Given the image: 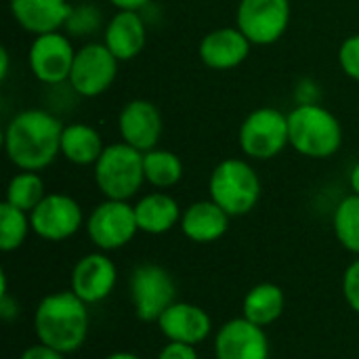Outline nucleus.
I'll return each mask as SVG.
<instances>
[{
	"instance_id": "4",
	"label": "nucleus",
	"mask_w": 359,
	"mask_h": 359,
	"mask_svg": "<svg viewBox=\"0 0 359 359\" xmlns=\"http://www.w3.org/2000/svg\"><path fill=\"white\" fill-rule=\"evenodd\" d=\"M208 194L229 217H244L261 198V179L246 160L227 158L212 168Z\"/></svg>"
},
{
	"instance_id": "37",
	"label": "nucleus",
	"mask_w": 359,
	"mask_h": 359,
	"mask_svg": "<svg viewBox=\"0 0 359 359\" xmlns=\"http://www.w3.org/2000/svg\"><path fill=\"white\" fill-rule=\"evenodd\" d=\"M103 359H143L141 355H137V353H130V351H114V353H109L107 358Z\"/></svg>"
},
{
	"instance_id": "8",
	"label": "nucleus",
	"mask_w": 359,
	"mask_h": 359,
	"mask_svg": "<svg viewBox=\"0 0 359 359\" xmlns=\"http://www.w3.org/2000/svg\"><path fill=\"white\" fill-rule=\"evenodd\" d=\"M139 231L135 206L122 200H105L93 208L86 219V233L90 242L103 250L124 248Z\"/></svg>"
},
{
	"instance_id": "35",
	"label": "nucleus",
	"mask_w": 359,
	"mask_h": 359,
	"mask_svg": "<svg viewBox=\"0 0 359 359\" xmlns=\"http://www.w3.org/2000/svg\"><path fill=\"white\" fill-rule=\"evenodd\" d=\"M8 74V50L0 48V80H4Z\"/></svg>"
},
{
	"instance_id": "11",
	"label": "nucleus",
	"mask_w": 359,
	"mask_h": 359,
	"mask_svg": "<svg viewBox=\"0 0 359 359\" xmlns=\"http://www.w3.org/2000/svg\"><path fill=\"white\" fill-rule=\"evenodd\" d=\"M32 231L46 242H63L76 236L84 223L80 204L65 194H46L29 212Z\"/></svg>"
},
{
	"instance_id": "32",
	"label": "nucleus",
	"mask_w": 359,
	"mask_h": 359,
	"mask_svg": "<svg viewBox=\"0 0 359 359\" xmlns=\"http://www.w3.org/2000/svg\"><path fill=\"white\" fill-rule=\"evenodd\" d=\"M19 359H65V353H61V351H57V349H50V347H46V345H42V343H38V345L27 347V349L21 353V358Z\"/></svg>"
},
{
	"instance_id": "15",
	"label": "nucleus",
	"mask_w": 359,
	"mask_h": 359,
	"mask_svg": "<svg viewBox=\"0 0 359 359\" xmlns=\"http://www.w3.org/2000/svg\"><path fill=\"white\" fill-rule=\"evenodd\" d=\"M168 343H183L198 347L212 332V318L206 309L194 303L175 301L156 322Z\"/></svg>"
},
{
	"instance_id": "31",
	"label": "nucleus",
	"mask_w": 359,
	"mask_h": 359,
	"mask_svg": "<svg viewBox=\"0 0 359 359\" xmlns=\"http://www.w3.org/2000/svg\"><path fill=\"white\" fill-rule=\"evenodd\" d=\"M158 359H200L196 347L191 345H183V343H168L162 347V351L158 353Z\"/></svg>"
},
{
	"instance_id": "19",
	"label": "nucleus",
	"mask_w": 359,
	"mask_h": 359,
	"mask_svg": "<svg viewBox=\"0 0 359 359\" xmlns=\"http://www.w3.org/2000/svg\"><path fill=\"white\" fill-rule=\"evenodd\" d=\"M147 42V27L139 11H118L105 25L103 44L118 61L135 59Z\"/></svg>"
},
{
	"instance_id": "16",
	"label": "nucleus",
	"mask_w": 359,
	"mask_h": 359,
	"mask_svg": "<svg viewBox=\"0 0 359 359\" xmlns=\"http://www.w3.org/2000/svg\"><path fill=\"white\" fill-rule=\"evenodd\" d=\"M118 130L122 141L139 151L156 149L162 135V116L158 107L147 99L128 101L118 118Z\"/></svg>"
},
{
	"instance_id": "28",
	"label": "nucleus",
	"mask_w": 359,
	"mask_h": 359,
	"mask_svg": "<svg viewBox=\"0 0 359 359\" xmlns=\"http://www.w3.org/2000/svg\"><path fill=\"white\" fill-rule=\"evenodd\" d=\"M72 36H90L101 27V11L93 4L72 6V13L63 25Z\"/></svg>"
},
{
	"instance_id": "36",
	"label": "nucleus",
	"mask_w": 359,
	"mask_h": 359,
	"mask_svg": "<svg viewBox=\"0 0 359 359\" xmlns=\"http://www.w3.org/2000/svg\"><path fill=\"white\" fill-rule=\"evenodd\" d=\"M349 185H351V191L359 196V162L351 168V175H349Z\"/></svg>"
},
{
	"instance_id": "30",
	"label": "nucleus",
	"mask_w": 359,
	"mask_h": 359,
	"mask_svg": "<svg viewBox=\"0 0 359 359\" xmlns=\"http://www.w3.org/2000/svg\"><path fill=\"white\" fill-rule=\"evenodd\" d=\"M343 297L347 305L359 316V257L353 263H349L343 273Z\"/></svg>"
},
{
	"instance_id": "14",
	"label": "nucleus",
	"mask_w": 359,
	"mask_h": 359,
	"mask_svg": "<svg viewBox=\"0 0 359 359\" xmlns=\"http://www.w3.org/2000/svg\"><path fill=\"white\" fill-rule=\"evenodd\" d=\"M116 282H118L116 263L103 250H99L78 259V263L72 269L69 290L86 305H95L105 301L114 292Z\"/></svg>"
},
{
	"instance_id": "18",
	"label": "nucleus",
	"mask_w": 359,
	"mask_h": 359,
	"mask_svg": "<svg viewBox=\"0 0 359 359\" xmlns=\"http://www.w3.org/2000/svg\"><path fill=\"white\" fill-rule=\"evenodd\" d=\"M13 19L29 34H50L65 25L72 6L67 0H8Z\"/></svg>"
},
{
	"instance_id": "9",
	"label": "nucleus",
	"mask_w": 359,
	"mask_h": 359,
	"mask_svg": "<svg viewBox=\"0 0 359 359\" xmlns=\"http://www.w3.org/2000/svg\"><path fill=\"white\" fill-rule=\"evenodd\" d=\"M290 23L288 0H240L236 27L257 46L278 42Z\"/></svg>"
},
{
	"instance_id": "21",
	"label": "nucleus",
	"mask_w": 359,
	"mask_h": 359,
	"mask_svg": "<svg viewBox=\"0 0 359 359\" xmlns=\"http://www.w3.org/2000/svg\"><path fill=\"white\" fill-rule=\"evenodd\" d=\"M135 217L139 231L149 236H162L170 231L177 223H181V208L177 200L164 191H154L143 196L135 204Z\"/></svg>"
},
{
	"instance_id": "29",
	"label": "nucleus",
	"mask_w": 359,
	"mask_h": 359,
	"mask_svg": "<svg viewBox=\"0 0 359 359\" xmlns=\"http://www.w3.org/2000/svg\"><path fill=\"white\" fill-rule=\"evenodd\" d=\"M339 63H341V69H343L351 80L359 82V34L349 36V38L341 44Z\"/></svg>"
},
{
	"instance_id": "3",
	"label": "nucleus",
	"mask_w": 359,
	"mask_h": 359,
	"mask_svg": "<svg viewBox=\"0 0 359 359\" xmlns=\"http://www.w3.org/2000/svg\"><path fill=\"white\" fill-rule=\"evenodd\" d=\"M290 147L297 154L313 160L334 156L343 143L339 118L320 103H301L288 114Z\"/></svg>"
},
{
	"instance_id": "6",
	"label": "nucleus",
	"mask_w": 359,
	"mask_h": 359,
	"mask_svg": "<svg viewBox=\"0 0 359 359\" xmlns=\"http://www.w3.org/2000/svg\"><path fill=\"white\" fill-rule=\"evenodd\" d=\"M128 294L135 316L141 322H158L177 301V284L168 269L156 263H141L130 271Z\"/></svg>"
},
{
	"instance_id": "25",
	"label": "nucleus",
	"mask_w": 359,
	"mask_h": 359,
	"mask_svg": "<svg viewBox=\"0 0 359 359\" xmlns=\"http://www.w3.org/2000/svg\"><path fill=\"white\" fill-rule=\"evenodd\" d=\"M334 236L345 250L359 257V196L343 198L332 217Z\"/></svg>"
},
{
	"instance_id": "1",
	"label": "nucleus",
	"mask_w": 359,
	"mask_h": 359,
	"mask_svg": "<svg viewBox=\"0 0 359 359\" xmlns=\"http://www.w3.org/2000/svg\"><path fill=\"white\" fill-rule=\"evenodd\" d=\"M61 122L46 109H23L4 130V151L19 170L40 172L61 154Z\"/></svg>"
},
{
	"instance_id": "12",
	"label": "nucleus",
	"mask_w": 359,
	"mask_h": 359,
	"mask_svg": "<svg viewBox=\"0 0 359 359\" xmlns=\"http://www.w3.org/2000/svg\"><path fill=\"white\" fill-rule=\"evenodd\" d=\"M76 50L65 34L50 32V34H40L34 38L29 53H27V63L32 74L44 82V84H63L69 80L72 65H74Z\"/></svg>"
},
{
	"instance_id": "26",
	"label": "nucleus",
	"mask_w": 359,
	"mask_h": 359,
	"mask_svg": "<svg viewBox=\"0 0 359 359\" xmlns=\"http://www.w3.org/2000/svg\"><path fill=\"white\" fill-rule=\"evenodd\" d=\"M44 183L38 172L19 170L6 185V200L8 204L17 206L19 210L32 212L44 200Z\"/></svg>"
},
{
	"instance_id": "10",
	"label": "nucleus",
	"mask_w": 359,
	"mask_h": 359,
	"mask_svg": "<svg viewBox=\"0 0 359 359\" xmlns=\"http://www.w3.org/2000/svg\"><path fill=\"white\" fill-rule=\"evenodd\" d=\"M118 76V59L103 42H88L76 50L67 84L80 97H99Z\"/></svg>"
},
{
	"instance_id": "7",
	"label": "nucleus",
	"mask_w": 359,
	"mask_h": 359,
	"mask_svg": "<svg viewBox=\"0 0 359 359\" xmlns=\"http://www.w3.org/2000/svg\"><path fill=\"white\" fill-rule=\"evenodd\" d=\"M290 145L288 116L276 107L250 111L240 126V147L252 160H271Z\"/></svg>"
},
{
	"instance_id": "5",
	"label": "nucleus",
	"mask_w": 359,
	"mask_h": 359,
	"mask_svg": "<svg viewBox=\"0 0 359 359\" xmlns=\"http://www.w3.org/2000/svg\"><path fill=\"white\" fill-rule=\"evenodd\" d=\"M95 183L105 200L128 202L145 183L143 151L124 141L107 145L95 162Z\"/></svg>"
},
{
	"instance_id": "24",
	"label": "nucleus",
	"mask_w": 359,
	"mask_h": 359,
	"mask_svg": "<svg viewBox=\"0 0 359 359\" xmlns=\"http://www.w3.org/2000/svg\"><path fill=\"white\" fill-rule=\"evenodd\" d=\"M143 172L145 183L158 191L175 187L183 179V162L177 154L168 149H151L143 154Z\"/></svg>"
},
{
	"instance_id": "22",
	"label": "nucleus",
	"mask_w": 359,
	"mask_h": 359,
	"mask_svg": "<svg viewBox=\"0 0 359 359\" xmlns=\"http://www.w3.org/2000/svg\"><path fill=\"white\" fill-rule=\"evenodd\" d=\"M284 309H286V294L278 284L271 282L252 286L242 301V316L261 328H267L273 322H278Z\"/></svg>"
},
{
	"instance_id": "34",
	"label": "nucleus",
	"mask_w": 359,
	"mask_h": 359,
	"mask_svg": "<svg viewBox=\"0 0 359 359\" xmlns=\"http://www.w3.org/2000/svg\"><path fill=\"white\" fill-rule=\"evenodd\" d=\"M118 11H141L149 0H109Z\"/></svg>"
},
{
	"instance_id": "2",
	"label": "nucleus",
	"mask_w": 359,
	"mask_h": 359,
	"mask_svg": "<svg viewBox=\"0 0 359 359\" xmlns=\"http://www.w3.org/2000/svg\"><path fill=\"white\" fill-rule=\"evenodd\" d=\"M88 305L72 290L46 294L34 311V332L38 343L65 355L78 351L88 337Z\"/></svg>"
},
{
	"instance_id": "13",
	"label": "nucleus",
	"mask_w": 359,
	"mask_h": 359,
	"mask_svg": "<svg viewBox=\"0 0 359 359\" xmlns=\"http://www.w3.org/2000/svg\"><path fill=\"white\" fill-rule=\"evenodd\" d=\"M271 345L265 328L248 322L244 316L225 322L215 337L217 359H269Z\"/></svg>"
},
{
	"instance_id": "20",
	"label": "nucleus",
	"mask_w": 359,
	"mask_h": 359,
	"mask_svg": "<svg viewBox=\"0 0 359 359\" xmlns=\"http://www.w3.org/2000/svg\"><path fill=\"white\" fill-rule=\"evenodd\" d=\"M229 215L212 200L189 204L181 217V231L196 244H210L221 240L229 229Z\"/></svg>"
},
{
	"instance_id": "27",
	"label": "nucleus",
	"mask_w": 359,
	"mask_h": 359,
	"mask_svg": "<svg viewBox=\"0 0 359 359\" xmlns=\"http://www.w3.org/2000/svg\"><path fill=\"white\" fill-rule=\"evenodd\" d=\"M32 229L29 212L19 210L17 206L2 202L0 204V250L13 252L21 248Z\"/></svg>"
},
{
	"instance_id": "33",
	"label": "nucleus",
	"mask_w": 359,
	"mask_h": 359,
	"mask_svg": "<svg viewBox=\"0 0 359 359\" xmlns=\"http://www.w3.org/2000/svg\"><path fill=\"white\" fill-rule=\"evenodd\" d=\"M17 316H19V303L11 294L0 297V318L4 322H13L17 320Z\"/></svg>"
},
{
	"instance_id": "23",
	"label": "nucleus",
	"mask_w": 359,
	"mask_h": 359,
	"mask_svg": "<svg viewBox=\"0 0 359 359\" xmlns=\"http://www.w3.org/2000/svg\"><path fill=\"white\" fill-rule=\"evenodd\" d=\"M105 145L101 135L88 124H67L61 133V156L76 166H88L99 160Z\"/></svg>"
},
{
	"instance_id": "17",
	"label": "nucleus",
	"mask_w": 359,
	"mask_h": 359,
	"mask_svg": "<svg viewBox=\"0 0 359 359\" xmlns=\"http://www.w3.org/2000/svg\"><path fill=\"white\" fill-rule=\"evenodd\" d=\"M252 42L238 27H217L200 42V59L206 67L217 72L236 69L250 53Z\"/></svg>"
}]
</instances>
